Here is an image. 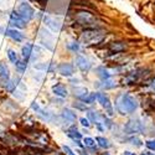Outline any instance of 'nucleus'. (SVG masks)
I'll return each mask as SVG.
<instances>
[{
    "mask_svg": "<svg viewBox=\"0 0 155 155\" xmlns=\"http://www.w3.org/2000/svg\"><path fill=\"white\" fill-rule=\"evenodd\" d=\"M139 108L138 99L129 92L119 93L114 101V109L120 115H132Z\"/></svg>",
    "mask_w": 155,
    "mask_h": 155,
    "instance_id": "f257e3e1",
    "label": "nucleus"
},
{
    "mask_svg": "<svg viewBox=\"0 0 155 155\" xmlns=\"http://www.w3.org/2000/svg\"><path fill=\"white\" fill-rule=\"evenodd\" d=\"M107 36V31L101 28H91L86 29L81 34V41L86 46H96L103 42Z\"/></svg>",
    "mask_w": 155,
    "mask_h": 155,
    "instance_id": "f03ea898",
    "label": "nucleus"
},
{
    "mask_svg": "<svg viewBox=\"0 0 155 155\" xmlns=\"http://www.w3.org/2000/svg\"><path fill=\"white\" fill-rule=\"evenodd\" d=\"M74 22L78 24L80 26H83L86 29H91V28H99V19L92 14L91 11L88 10H78L74 12L73 15Z\"/></svg>",
    "mask_w": 155,
    "mask_h": 155,
    "instance_id": "7ed1b4c3",
    "label": "nucleus"
},
{
    "mask_svg": "<svg viewBox=\"0 0 155 155\" xmlns=\"http://www.w3.org/2000/svg\"><path fill=\"white\" fill-rule=\"evenodd\" d=\"M145 122L141 118H130L124 124V134L127 135H135V134H147Z\"/></svg>",
    "mask_w": 155,
    "mask_h": 155,
    "instance_id": "20e7f679",
    "label": "nucleus"
},
{
    "mask_svg": "<svg viewBox=\"0 0 155 155\" xmlns=\"http://www.w3.org/2000/svg\"><path fill=\"white\" fill-rule=\"evenodd\" d=\"M97 102L101 104L102 108H104L106 115H108V117L112 118L114 115V113H115V109H114V106L112 104L109 94L106 93V92H97Z\"/></svg>",
    "mask_w": 155,
    "mask_h": 155,
    "instance_id": "39448f33",
    "label": "nucleus"
},
{
    "mask_svg": "<svg viewBox=\"0 0 155 155\" xmlns=\"http://www.w3.org/2000/svg\"><path fill=\"white\" fill-rule=\"evenodd\" d=\"M18 12L20 14V16L25 20V21H31V20H34L35 19V16H36V12H35V10H34V8L29 4V3H26V2H20V4L18 5Z\"/></svg>",
    "mask_w": 155,
    "mask_h": 155,
    "instance_id": "423d86ee",
    "label": "nucleus"
},
{
    "mask_svg": "<svg viewBox=\"0 0 155 155\" xmlns=\"http://www.w3.org/2000/svg\"><path fill=\"white\" fill-rule=\"evenodd\" d=\"M9 16H10V21H9L10 26L15 28V29H18V30H22V29L26 28L28 21H25V20L20 16V14L18 12L16 9L11 10V11H10V14H9Z\"/></svg>",
    "mask_w": 155,
    "mask_h": 155,
    "instance_id": "0eeeda50",
    "label": "nucleus"
},
{
    "mask_svg": "<svg viewBox=\"0 0 155 155\" xmlns=\"http://www.w3.org/2000/svg\"><path fill=\"white\" fill-rule=\"evenodd\" d=\"M74 63H76V67L78 68L82 73H88L92 68V63L89 61L86 56H82V55H77L76 56V60H74Z\"/></svg>",
    "mask_w": 155,
    "mask_h": 155,
    "instance_id": "6e6552de",
    "label": "nucleus"
},
{
    "mask_svg": "<svg viewBox=\"0 0 155 155\" xmlns=\"http://www.w3.org/2000/svg\"><path fill=\"white\" fill-rule=\"evenodd\" d=\"M42 22L45 24V26H47L52 32H58V31H61L62 24H61L56 18H54V16H51V15H44Z\"/></svg>",
    "mask_w": 155,
    "mask_h": 155,
    "instance_id": "1a4fd4ad",
    "label": "nucleus"
},
{
    "mask_svg": "<svg viewBox=\"0 0 155 155\" xmlns=\"http://www.w3.org/2000/svg\"><path fill=\"white\" fill-rule=\"evenodd\" d=\"M57 72L62 76V77H70L74 76V64L71 62H61L60 64H57Z\"/></svg>",
    "mask_w": 155,
    "mask_h": 155,
    "instance_id": "9d476101",
    "label": "nucleus"
},
{
    "mask_svg": "<svg viewBox=\"0 0 155 155\" xmlns=\"http://www.w3.org/2000/svg\"><path fill=\"white\" fill-rule=\"evenodd\" d=\"M60 115H61V118H62V122L66 123V124H72L77 119L76 112H73L71 108H63L62 112L60 113Z\"/></svg>",
    "mask_w": 155,
    "mask_h": 155,
    "instance_id": "9b49d317",
    "label": "nucleus"
},
{
    "mask_svg": "<svg viewBox=\"0 0 155 155\" xmlns=\"http://www.w3.org/2000/svg\"><path fill=\"white\" fill-rule=\"evenodd\" d=\"M51 89H52V93H54L55 97H60V98H67L68 97V89H67V87L64 86L63 83H61V82L55 83Z\"/></svg>",
    "mask_w": 155,
    "mask_h": 155,
    "instance_id": "f8f14e48",
    "label": "nucleus"
},
{
    "mask_svg": "<svg viewBox=\"0 0 155 155\" xmlns=\"http://www.w3.org/2000/svg\"><path fill=\"white\" fill-rule=\"evenodd\" d=\"M5 36L10 37L11 40L15 41V42H22V41L26 40V36H25L21 31H19L18 29H6Z\"/></svg>",
    "mask_w": 155,
    "mask_h": 155,
    "instance_id": "ddd939ff",
    "label": "nucleus"
},
{
    "mask_svg": "<svg viewBox=\"0 0 155 155\" xmlns=\"http://www.w3.org/2000/svg\"><path fill=\"white\" fill-rule=\"evenodd\" d=\"M127 50V45L123 41H113L108 45V51L112 54H119V52H124Z\"/></svg>",
    "mask_w": 155,
    "mask_h": 155,
    "instance_id": "4468645a",
    "label": "nucleus"
},
{
    "mask_svg": "<svg viewBox=\"0 0 155 155\" xmlns=\"http://www.w3.org/2000/svg\"><path fill=\"white\" fill-rule=\"evenodd\" d=\"M64 133H66V135H67L70 139H72L73 141H74V140H82V139H83L82 133L78 130V129H77L76 125H71L70 128H67Z\"/></svg>",
    "mask_w": 155,
    "mask_h": 155,
    "instance_id": "2eb2a0df",
    "label": "nucleus"
},
{
    "mask_svg": "<svg viewBox=\"0 0 155 155\" xmlns=\"http://www.w3.org/2000/svg\"><path fill=\"white\" fill-rule=\"evenodd\" d=\"M96 73H97V77L101 81H106V80L112 78V74H113V73H110V71L106 66H98V67H96Z\"/></svg>",
    "mask_w": 155,
    "mask_h": 155,
    "instance_id": "dca6fc26",
    "label": "nucleus"
},
{
    "mask_svg": "<svg viewBox=\"0 0 155 155\" xmlns=\"http://www.w3.org/2000/svg\"><path fill=\"white\" fill-rule=\"evenodd\" d=\"M34 47H35V45H32L31 42H26V44H25V45L21 47V58L29 62L30 56H31L32 51H34Z\"/></svg>",
    "mask_w": 155,
    "mask_h": 155,
    "instance_id": "f3484780",
    "label": "nucleus"
},
{
    "mask_svg": "<svg viewBox=\"0 0 155 155\" xmlns=\"http://www.w3.org/2000/svg\"><path fill=\"white\" fill-rule=\"evenodd\" d=\"M87 118L91 120V123H96V122H99V120H102V118H103V114H101L98 110H93V109H88L87 112Z\"/></svg>",
    "mask_w": 155,
    "mask_h": 155,
    "instance_id": "a211bd4d",
    "label": "nucleus"
},
{
    "mask_svg": "<svg viewBox=\"0 0 155 155\" xmlns=\"http://www.w3.org/2000/svg\"><path fill=\"white\" fill-rule=\"evenodd\" d=\"M38 37L40 40H44V41H50V42H54V35L51 34L48 30H46V28H41L38 30Z\"/></svg>",
    "mask_w": 155,
    "mask_h": 155,
    "instance_id": "6ab92c4d",
    "label": "nucleus"
},
{
    "mask_svg": "<svg viewBox=\"0 0 155 155\" xmlns=\"http://www.w3.org/2000/svg\"><path fill=\"white\" fill-rule=\"evenodd\" d=\"M99 84H97L98 88H102V89H106V91H108V89H114L115 87H117V82L113 81L112 78L109 80H106V81H102V82H98Z\"/></svg>",
    "mask_w": 155,
    "mask_h": 155,
    "instance_id": "aec40b11",
    "label": "nucleus"
},
{
    "mask_svg": "<svg viewBox=\"0 0 155 155\" xmlns=\"http://www.w3.org/2000/svg\"><path fill=\"white\" fill-rule=\"evenodd\" d=\"M89 93V91L87 88H84V87H76V88H73V96L77 98V99H83L87 94Z\"/></svg>",
    "mask_w": 155,
    "mask_h": 155,
    "instance_id": "412c9836",
    "label": "nucleus"
},
{
    "mask_svg": "<svg viewBox=\"0 0 155 155\" xmlns=\"http://www.w3.org/2000/svg\"><path fill=\"white\" fill-rule=\"evenodd\" d=\"M96 143L102 149H109L112 147V143L104 137H96Z\"/></svg>",
    "mask_w": 155,
    "mask_h": 155,
    "instance_id": "4be33fe9",
    "label": "nucleus"
},
{
    "mask_svg": "<svg viewBox=\"0 0 155 155\" xmlns=\"http://www.w3.org/2000/svg\"><path fill=\"white\" fill-rule=\"evenodd\" d=\"M127 141L130 145H133V147H135V148H141L144 145V141L141 140L139 137H135V135H130L128 139H127Z\"/></svg>",
    "mask_w": 155,
    "mask_h": 155,
    "instance_id": "5701e85b",
    "label": "nucleus"
},
{
    "mask_svg": "<svg viewBox=\"0 0 155 155\" xmlns=\"http://www.w3.org/2000/svg\"><path fill=\"white\" fill-rule=\"evenodd\" d=\"M0 78H5V80H10V70L8 67V64L4 62H0Z\"/></svg>",
    "mask_w": 155,
    "mask_h": 155,
    "instance_id": "b1692460",
    "label": "nucleus"
},
{
    "mask_svg": "<svg viewBox=\"0 0 155 155\" xmlns=\"http://www.w3.org/2000/svg\"><path fill=\"white\" fill-rule=\"evenodd\" d=\"M66 48L72 54H78L81 51V44L78 41H71L66 45Z\"/></svg>",
    "mask_w": 155,
    "mask_h": 155,
    "instance_id": "393cba45",
    "label": "nucleus"
},
{
    "mask_svg": "<svg viewBox=\"0 0 155 155\" xmlns=\"http://www.w3.org/2000/svg\"><path fill=\"white\" fill-rule=\"evenodd\" d=\"M83 103H86V104H88V106H92V104H94L96 103V101H97V92H89L83 99H81Z\"/></svg>",
    "mask_w": 155,
    "mask_h": 155,
    "instance_id": "a878e982",
    "label": "nucleus"
},
{
    "mask_svg": "<svg viewBox=\"0 0 155 155\" xmlns=\"http://www.w3.org/2000/svg\"><path fill=\"white\" fill-rule=\"evenodd\" d=\"M40 57H41V48H40V46H35V47H34V51H32V54H31V56H30L29 62H31V63H36Z\"/></svg>",
    "mask_w": 155,
    "mask_h": 155,
    "instance_id": "bb28decb",
    "label": "nucleus"
},
{
    "mask_svg": "<svg viewBox=\"0 0 155 155\" xmlns=\"http://www.w3.org/2000/svg\"><path fill=\"white\" fill-rule=\"evenodd\" d=\"M15 68L18 71V73H25L26 72V68H28V61L25 60H19L16 63H15Z\"/></svg>",
    "mask_w": 155,
    "mask_h": 155,
    "instance_id": "cd10ccee",
    "label": "nucleus"
},
{
    "mask_svg": "<svg viewBox=\"0 0 155 155\" xmlns=\"http://www.w3.org/2000/svg\"><path fill=\"white\" fill-rule=\"evenodd\" d=\"M82 143H83L84 148H88V149H94L96 148V139H93L91 137H84L82 139Z\"/></svg>",
    "mask_w": 155,
    "mask_h": 155,
    "instance_id": "c85d7f7f",
    "label": "nucleus"
},
{
    "mask_svg": "<svg viewBox=\"0 0 155 155\" xmlns=\"http://www.w3.org/2000/svg\"><path fill=\"white\" fill-rule=\"evenodd\" d=\"M6 56H8L9 61H10L11 63H14V64H15V63L19 61V57H18L16 51L11 50V48H8V51H6Z\"/></svg>",
    "mask_w": 155,
    "mask_h": 155,
    "instance_id": "c756f323",
    "label": "nucleus"
},
{
    "mask_svg": "<svg viewBox=\"0 0 155 155\" xmlns=\"http://www.w3.org/2000/svg\"><path fill=\"white\" fill-rule=\"evenodd\" d=\"M73 108H76L77 110H81V112H87L89 108H88V104H86V103H83L82 101H76V102H73Z\"/></svg>",
    "mask_w": 155,
    "mask_h": 155,
    "instance_id": "7c9ffc66",
    "label": "nucleus"
},
{
    "mask_svg": "<svg viewBox=\"0 0 155 155\" xmlns=\"http://www.w3.org/2000/svg\"><path fill=\"white\" fill-rule=\"evenodd\" d=\"M102 122H103V124H104V127H106V129H113V127H114V123H113V120L110 119V117H108V115H106V114H103V118H102Z\"/></svg>",
    "mask_w": 155,
    "mask_h": 155,
    "instance_id": "2f4dec72",
    "label": "nucleus"
},
{
    "mask_svg": "<svg viewBox=\"0 0 155 155\" xmlns=\"http://www.w3.org/2000/svg\"><path fill=\"white\" fill-rule=\"evenodd\" d=\"M34 68L36 71H41V72H46L48 68V62H38L34 64Z\"/></svg>",
    "mask_w": 155,
    "mask_h": 155,
    "instance_id": "473e14b6",
    "label": "nucleus"
},
{
    "mask_svg": "<svg viewBox=\"0 0 155 155\" xmlns=\"http://www.w3.org/2000/svg\"><path fill=\"white\" fill-rule=\"evenodd\" d=\"M12 96H14L18 101H24V99H25V92H22L21 89H19L18 87H16L15 91L12 92Z\"/></svg>",
    "mask_w": 155,
    "mask_h": 155,
    "instance_id": "72a5a7b5",
    "label": "nucleus"
},
{
    "mask_svg": "<svg viewBox=\"0 0 155 155\" xmlns=\"http://www.w3.org/2000/svg\"><path fill=\"white\" fill-rule=\"evenodd\" d=\"M144 144H145V147L148 148V150L155 153V139H148V140H145Z\"/></svg>",
    "mask_w": 155,
    "mask_h": 155,
    "instance_id": "f704fd0d",
    "label": "nucleus"
},
{
    "mask_svg": "<svg viewBox=\"0 0 155 155\" xmlns=\"http://www.w3.org/2000/svg\"><path fill=\"white\" fill-rule=\"evenodd\" d=\"M80 123H81V125L83 127V128H89L91 127V120H89L87 117H82V118H80Z\"/></svg>",
    "mask_w": 155,
    "mask_h": 155,
    "instance_id": "c9c22d12",
    "label": "nucleus"
},
{
    "mask_svg": "<svg viewBox=\"0 0 155 155\" xmlns=\"http://www.w3.org/2000/svg\"><path fill=\"white\" fill-rule=\"evenodd\" d=\"M94 125H96V129H97V130H98L99 133L106 132V127H104V124H103V122H102V120L96 122V123H94Z\"/></svg>",
    "mask_w": 155,
    "mask_h": 155,
    "instance_id": "e433bc0d",
    "label": "nucleus"
},
{
    "mask_svg": "<svg viewBox=\"0 0 155 155\" xmlns=\"http://www.w3.org/2000/svg\"><path fill=\"white\" fill-rule=\"evenodd\" d=\"M62 149H63V151L66 153L67 155H77V154H76V153H74V151H73L68 145H63V147H62Z\"/></svg>",
    "mask_w": 155,
    "mask_h": 155,
    "instance_id": "4c0bfd02",
    "label": "nucleus"
},
{
    "mask_svg": "<svg viewBox=\"0 0 155 155\" xmlns=\"http://www.w3.org/2000/svg\"><path fill=\"white\" fill-rule=\"evenodd\" d=\"M80 81H81L80 78H77V77H73V76L68 78V83H71L72 86H77V84L80 83Z\"/></svg>",
    "mask_w": 155,
    "mask_h": 155,
    "instance_id": "58836bf2",
    "label": "nucleus"
},
{
    "mask_svg": "<svg viewBox=\"0 0 155 155\" xmlns=\"http://www.w3.org/2000/svg\"><path fill=\"white\" fill-rule=\"evenodd\" d=\"M34 78L36 80V81H42V78H44V73L41 72V71H38V72H36L35 74H34Z\"/></svg>",
    "mask_w": 155,
    "mask_h": 155,
    "instance_id": "ea45409f",
    "label": "nucleus"
},
{
    "mask_svg": "<svg viewBox=\"0 0 155 155\" xmlns=\"http://www.w3.org/2000/svg\"><path fill=\"white\" fill-rule=\"evenodd\" d=\"M148 87L151 89L153 92H155V77H153V78L149 81V83H148Z\"/></svg>",
    "mask_w": 155,
    "mask_h": 155,
    "instance_id": "a19ab883",
    "label": "nucleus"
},
{
    "mask_svg": "<svg viewBox=\"0 0 155 155\" xmlns=\"http://www.w3.org/2000/svg\"><path fill=\"white\" fill-rule=\"evenodd\" d=\"M140 155H155V153L154 151H150V150H147V151L140 153Z\"/></svg>",
    "mask_w": 155,
    "mask_h": 155,
    "instance_id": "79ce46f5",
    "label": "nucleus"
},
{
    "mask_svg": "<svg viewBox=\"0 0 155 155\" xmlns=\"http://www.w3.org/2000/svg\"><path fill=\"white\" fill-rule=\"evenodd\" d=\"M123 155H137V154H135V153H133V151L125 150V151H123Z\"/></svg>",
    "mask_w": 155,
    "mask_h": 155,
    "instance_id": "37998d69",
    "label": "nucleus"
},
{
    "mask_svg": "<svg viewBox=\"0 0 155 155\" xmlns=\"http://www.w3.org/2000/svg\"><path fill=\"white\" fill-rule=\"evenodd\" d=\"M5 31H6V29H5L4 26H2V25H0V34H2V35H5Z\"/></svg>",
    "mask_w": 155,
    "mask_h": 155,
    "instance_id": "c03bdc74",
    "label": "nucleus"
},
{
    "mask_svg": "<svg viewBox=\"0 0 155 155\" xmlns=\"http://www.w3.org/2000/svg\"><path fill=\"white\" fill-rule=\"evenodd\" d=\"M78 151H80V155H89L87 151H83L82 149H81V150H78Z\"/></svg>",
    "mask_w": 155,
    "mask_h": 155,
    "instance_id": "a18cd8bd",
    "label": "nucleus"
},
{
    "mask_svg": "<svg viewBox=\"0 0 155 155\" xmlns=\"http://www.w3.org/2000/svg\"><path fill=\"white\" fill-rule=\"evenodd\" d=\"M103 155H110V154L108 151H104V153H103Z\"/></svg>",
    "mask_w": 155,
    "mask_h": 155,
    "instance_id": "49530a36",
    "label": "nucleus"
}]
</instances>
